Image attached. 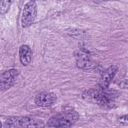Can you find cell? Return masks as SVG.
I'll use <instances>...</instances> for the list:
<instances>
[{"label":"cell","mask_w":128,"mask_h":128,"mask_svg":"<svg viewBox=\"0 0 128 128\" xmlns=\"http://www.w3.org/2000/svg\"><path fill=\"white\" fill-rule=\"evenodd\" d=\"M78 113L73 109H67L60 114L52 116L47 125L52 128H70L78 119Z\"/></svg>","instance_id":"cell-1"},{"label":"cell","mask_w":128,"mask_h":128,"mask_svg":"<svg viewBox=\"0 0 128 128\" xmlns=\"http://www.w3.org/2000/svg\"><path fill=\"white\" fill-rule=\"evenodd\" d=\"M83 98L104 108H111L114 106V98L109 92H106L104 89L88 90L83 94Z\"/></svg>","instance_id":"cell-2"},{"label":"cell","mask_w":128,"mask_h":128,"mask_svg":"<svg viewBox=\"0 0 128 128\" xmlns=\"http://www.w3.org/2000/svg\"><path fill=\"white\" fill-rule=\"evenodd\" d=\"M36 14H37V6L36 3L34 1H29L27 2L22 10V15H21V24L23 27H28L30 26L35 18H36Z\"/></svg>","instance_id":"cell-3"},{"label":"cell","mask_w":128,"mask_h":128,"mask_svg":"<svg viewBox=\"0 0 128 128\" xmlns=\"http://www.w3.org/2000/svg\"><path fill=\"white\" fill-rule=\"evenodd\" d=\"M75 59H76V64L79 68L84 69V70H89L91 69L94 64L92 61V58L90 54L83 48H79L76 53H75Z\"/></svg>","instance_id":"cell-4"},{"label":"cell","mask_w":128,"mask_h":128,"mask_svg":"<svg viewBox=\"0 0 128 128\" xmlns=\"http://www.w3.org/2000/svg\"><path fill=\"white\" fill-rule=\"evenodd\" d=\"M17 76H18V70H15V69H10V70L2 72L1 76H0L1 90L4 91V90L9 89L15 83V80H16Z\"/></svg>","instance_id":"cell-5"},{"label":"cell","mask_w":128,"mask_h":128,"mask_svg":"<svg viewBox=\"0 0 128 128\" xmlns=\"http://www.w3.org/2000/svg\"><path fill=\"white\" fill-rule=\"evenodd\" d=\"M56 101L55 94L51 92H42L35 97V103L40 107H50Z\"/></svg>","instance_id":"cell-6"},{"label":"cell","mask_w":128,"mask_h":128,"mask_svg":"<svg viewBox=\"0 0 128 128\" xmlns=\"http://www.w3.org/2000/svg\"><path fill=\"white\" fill-rule=\"evenodd\" d=\"M117 66L113 65V66H110L109 68H107L101 75L100 77V81H99V86L101 89H105L109 86V84L111 83L112 79L114 78L116 72H117Z\"/></svg>","instance_id":"cell-7"},{"label":"cell","mask_w":128,"mask_h":128,"mask_svg":"<svg viewBox=\"0 0 128 128\" xmlns=\"http://www.w3.org/2000/svg\"><path fill=\"white\" fill-rule=\"evenodd\" d=\"M44 122L41 119L34 117H21L20 118V127L21 128H44Z\"/></svg>","instance_id":"cell-8"},{"label":"cell","mask_w":128,"mask_h":128,"mask_svg":"<svg viewBox=\"0 0 128 128\" xmlns=\"http://www.w3.org/2000/svg\"><path fill=\"white\" fill-rule=\"evenodd\" d=\"M19 58L20 62L23 65H28L30 64L32 60V51L28 45H22L19 49Z\"/></svg>","instance_id":"cell-9"},{"label":"cell","mask_w":128,"mask_h":128,"mask_svg":"<svg viewBox=\"0 0 128 128\" xmlns=\"http://www.w3.org/2000/svg\"><path fill=\"white\" fill-rule=\"evenodd\" d=\"M2 128H21L20 127V118H18V117H9L3 123Z\"/></svg>","instance_id":"cell-10"},{"label":"cell","mask_w":128,"mask_h":128,"mask_svg":"<svg viewBox=\"0 0 128 128\" xmlns=\"http://www.w3.org/2000/svg\"><path fill=\"white\" fill-rule=\"evenodd\" d=\"M10 5H11V2L10 1H1V3H0V13L1 14H4L9 9V6Z\"/></svg>","instance_id":"cell-11"},{"label":"cell","mask_w":128,"mask_h":128,"mask_svg":"<svg viewBox=\"0 0 128 128\" xmlns=\"http://www.w3.org/2000/svg\"><path fill=\"white\" fill-rule=\"evenodd\" d=\"M118 122L122 125H128V115H124L118 118Z\"/></svg>","instance_id":"cell-12"}]
</instances>
